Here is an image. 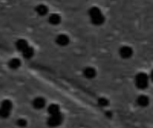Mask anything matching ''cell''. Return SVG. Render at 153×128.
<instances>
[{
    "label": "cell",
    "mask_w": 153,
    "mask_h": 128,
    "mask_svg": "<svg viewBox=\"0 0 153 128\" xmlns=\"http://www.w3.org/2000/svg\"><path fill=\"white\" fill-rule=\"evenodd\" d=\"M151 79H152V81L153 82V70H152V72H151Z\"/></svg>",
    "instance_id": "obj_10"
},
{
    "label": "cell",
    "mask_w": 153,
    "mask_h": 128,
    "mask_svg": "<svg viewBox=\"0 0 153 128\" xmlns=\"http://www.w3.org/2000/svg\"><path fill=\"white\" fill-rule=\"evenodd\" d=\"M98 103H99V105L100 107H106V106L108 105L109 102H108V100L106 99V98H100L98 100Z\"/></svg>",
    "instance_id": "obj_9"
},
{
    "label": "cell",
    "mask_w": 153,
    "mask_h": 128,
    "mask_svg": "<svg viewBox=\"0 0 153 128\" xmlns=\"http://www.w3.org/2000/svg\"><path fill=\"white\" fill-rule=\"evenodd\" d=\"M135 85L139 89H145L149 85V77L147 74L141 72L135 77Z\"/></svg>",
    "instance_id": "obj_2"
},
{
    "label": "cell",
    "mask_w": 153,
    "mask_h": 128,
    "mask_svg": "<svg viewBox=\"0 0 153 128\" xmlns=\"http://www.w3.org/2000/svg\"><path fill=\"white\" fill-rule=\"evenodd\" d=\"M55 42L58 46L65 47L69 45L70 43V37L66 34H59L56 37Z\"/></svg>",
    "instance_id": "obj_3"
},
{
    "label": "cell",
    "mask_w": 153,
    "mask_h": 128,
    "mask_svg": "<svg viewBox=\"0 0 153 128\" xmlns=\"http://www.w3.org/2000/svg\"><path fill=\"white\" fill-rule=\"evenodd\" d=\"M89 16L93 25L100 26L105 22V16L103 15L101 10L99 7H96V6L91 7L89 10Z\"/></svg>",
    "instance_id": "obj_1"
},
{
    "label": "cell",
    "mask_w": 153,
    "mask_h": 128,
    "mask_svg": "<svg viewBox=\"0 0 153 128\" xmlns=\"http://www.w3.org/2000/svg\"><path fill=\"white\" fill-rule=\"evenodd\" d=\"M97 75V72H96V69L92 67H86L84 69H83V76L88 78V79H92L96 77Z\"/></svg>",
    "instance_id": "obj_6"
},
{
    "label": "cell",
    "mask_w": 153,
    "mask_h": 128,
    "mask_svg": "<svg viewBox=\"0 0 153 128\" xmlns=\"http://www.w3.org/2000/svg\"><path fill=\"white\" fill-rule=\"evenodd\" d=\"M35 11L38 13V15H39V16H46L48 13V7L46 4H38L36 6Z\"/></svg>",
    "instance_id": "obj_7"
},
{
    "label": "cell",
    "mask_w": 153,
    "mask_h": 128,
    "mask_svg": "<svg viewBox=\"0 0 153 128\" xmlns=\"http://www.w3.org/2000/svg\"><path fill=\"white\" fill-rule=\"evenodd\" d=\"M150 103V99L146 95H141L137 98V104L143 108L147 107Z\"/></svg>",
    "instance_id": "obj_8"
},
{
    "label": "cell",
    "mask_w": 153,
    "mask_h": 128,
    "mask_svg": "<svg viewBox=\"0 0 153 128\" xmlns=\"http://www.w3.org/2000/svg\"><path fill=\"white\" fill-rule=\"evenodd\" d=\"M48 21L49 24H51L52 26H57L61 23L62 21V18L59 14L57 13H52L48 16Z\"/></svg>",
    "instance_id": "obj_5"
},
{
    "label": "cell",
    "mask_w": 153,
    "mask_h": 128,
    "mask_svg": "<svg viewBox=\"0 0 153 128\" xmlns=\"http://www.w3.org/2000/svg\"><path fill=\"white\" fill-rule=\"evenodd\" d=\"M133 54H134V50L130 46L125 45L119 49V55L123 59H129L133 56Z\"/></svg>",
    "instance_id": "obj_4"
}]
</instances>
